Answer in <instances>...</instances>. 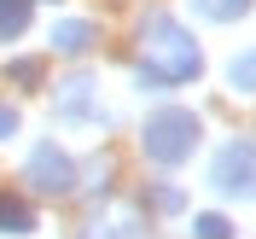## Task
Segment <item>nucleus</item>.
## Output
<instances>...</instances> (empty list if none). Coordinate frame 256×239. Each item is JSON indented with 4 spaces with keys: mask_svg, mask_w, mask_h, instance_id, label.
Wrapping results in <instances>:
<instances>
[{
    "mask_svg": "<svg viewBox=\"0 0 256 239\" xmlns=\"http://www.w3.org/2000/svg\"><path fill=\"white\" fill-rule=\"evenodd\" d=\"M192 134H198V117L163 111V117H152V128H146V152H152L158 163H175V158L192 152Z\"/></svg>",
    "mask_w": 256,
    "mask_h": 239,
    "instance_id": "f257e3e1",
    "label": "nucleus"
},
{
    "mask_svg": "<svg viewBox=\"0 0 256 239\" xmlns=\"http://www.w3.org/2000/svg\"><path fill=\"white\" fill-rule=\"evenodd\" d=\"M216 187H227V192L250 187L256 192V146H227L222 163H216Z\"/></svg>",
    "mask_w": 256,
    "mask_h": 239,
    "instance_id": "f03ea898",
    "label": "nucleus"
},
{
    "mask_svg": "<svg viewBox=\"0 0 256 239\" xmlns=\"http://www.w3.org/2000/svg\"><path fill=\"white\" fill-rule=\"evenodd\" d=\"M30 175H35L41 192H70V163H64L52 146H41V152L30 158Z\"/></svg>",
    "mask_w": 256,
    "mask_h": 239,
    "instance_id": "7ed1b4c3",
    "label": "nucleus"
},
{
    "mask_svg": "<svg viewBox=\"0 0 256 239\" xmlns=\"http://www.w3.org/2000/svg\"><path fill=\"white\" fill-rule=\"evenodd\" d=\"M30 227H35V216L24 198H0V233H30Z\"/></svg>",
    "mask_w": 256,
    "mask_h": 239,
    "instance_id": "20e7f679",
    "label": "nucleus"
},
{
    "mask_svg": "<svg viewBox=\"0 0 256 239\" xmlns=\"http://www.w3.org/2000/svg\"><path fill=\"white\" fill-rule=\"evenodd\" d=\"M24 18H30V0H0V35L24 30Z\"/></svg>",
    "mask_w": 256,
    "mask_h": 239,
    "instance_id": "39448f33",
    "label": "nucleus"
},
{
    "mask_svg": "<svg viewBox=\"0 0 256 239\" xmlns=\"http://www.w3.org/2000/svg\"><path fill=\"white\" fill-rule=\"evenodd\" d=\"M198 239H227V222L222 216H198Z\"/></svg>",
    "mask_w": 256,
    "mask_h": 239,
    "instance_id": "423d86ee",
    "label": "nucleus"
},
{
    "mask_svg": "<svg viewBox=\"0 0 256 239\" xmlns=\"http://www.w3.org/2000/svg\"><path fill=\"white\" fill-rule=\"evenodd\" d=\"M233 82H239V88H256V53H250V59H239V64H233Z\"/></svg>",
    "mask_w": 256,
    "mask_h": 239,
    "instance_id": "0eeeda50",
    "label": "nucleus"
},
{
    "mask_svg": "<svg viewBox=\"0 0 256 239\" xmlns=\"http://www.w3.org/2000/svg\"><path fill=\"white\" fill-rule=\"evenodd\" d=\"M6 128H12V111H0V134H6Z\"/></svg>",
    "mask_w": 256,
    "mask_h": 239,
    "instance_id": "6e6552de",
    "label": "nucleus"
}]
</instances>
